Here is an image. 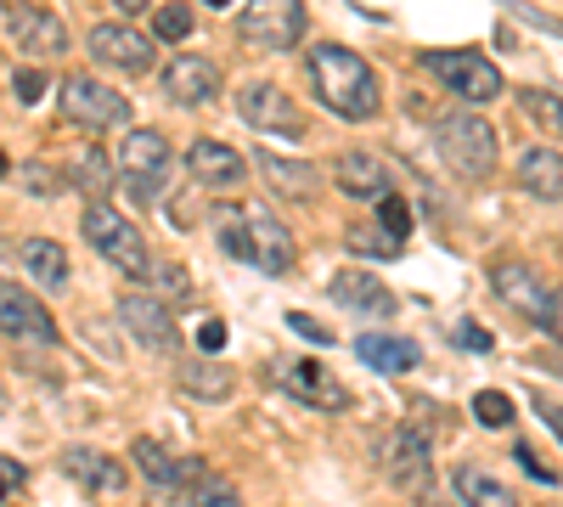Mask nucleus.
<instances>
[{
	"instance_id": "obj_20",
	"label": "nucleus",
	"mask_w": 563,
	"mask_h": 507,
	"mask_svg": "<svg viewBox=\"0 0 563 507\" xmlns=\"http://www.w3.org/2000/svg\"><path fill=\"white\" fill-rule=\"evenodd\" d=\"M164 90H169V102H180V108H203V102L220 97V68L209 57L186 52V57L164 63Z\"/></svg>"
},
{
	"instance_id": "obj_27",
	"label": "nucleus",
	"mask_w": 563,
	"mask_h": 507,
	"mask_svg": "<svg viewBox=\"0 0 563 507\" xmlns=\"http://www.w3.org/2000/svg\"><path fill=\"white\" fill-rule=\"evenodd\" d=\"M519 187L541 203H563V153H552V147L519 153Z\"/></svg>"
},
{
	"instance_id": "obj_36",
	"label": "nucleus",
	"mask_w": 563,
	"mask_h": 507,
	"mask_svg": "<svg viewBox=\"0 0 563 507\" xmlns=\"http://www.w3.org/2000/svg\"><path fill=\"white\" fill-rule=\"evenodd\" d=\"M18 180H23L29 192H40V198H57V192L68 187V180H57V175L45 169V164H23V169H18Z\"/></svg>"
},
{
	"instance_id": "obj_12",
	"label": "nucleus",
	"mask_w": 563,
	"mask_h": 507,
	"mask_svg": "<svg viewBox=\"0 0 563 507\" xmlns=\"http://www.w3.org/2000/svg\"><path fill=\"white\" fill-rule=\"evenodd\" d=\"M7 29H12L23 57H63L68 52V23L57 12L34 7V0H12V7H7Z\"/></svg>"
},
{
	"instance_id": "obj_13",
	"label": "nucleus",
	"mask_w": 563,
	"mask_h": 507,
	"mask_svg": "<svg viewBox=\"0 0 563 507\" xmlns=\"http://www.w3.org/2000/svg\"><path fill=\"white\" fill-rule=\"evenodd\" d=\"M119 321L135 333V344H147V350H164V355H175L180 350V328H175V310L158 299V294H124L119 305Z\"/></svg>"
},
{
	"instance_id": "obj_2",
	"label": "nucleus",
	"mask_w": 563,
	"mask_h": 507,
	"mask_svg": "<svg viewBox=\"0 0 563 507\" xmlns=\"http://www.w3.org/2000/svg\"><path fill=\"white\" fill-rule=\"evenodd\" d=\"M220 243L231 260H243L265 276H288L294 271V232L265 209H220Z\"/></svg>"
},
{
	"instance_id": "obj_25",
	"label": "nucleus",
	"mask_w": 563,
	"mask_h": 507,
	"mask_svg": "<svg viewBox=\"0 0 563 507\" xmlns=\"http://www.w3.org/2000/svg\"><path fill=\"white\" fill-rule=\"evenodd\" d=\"M254 164L265 169V180H271V187H276L282 198L310 203V198L321 192V169H316V164H305V158H282V153L260 147V153H254Z\"/></svg>"
},
{
	"instance_id": "obj_15",
	"label": "nucleus",
	"mask_w": 563,
	"mask_h": 507,
	"mask_svg": "<svg viewBox=\"0 0 563 507\" xmlns=\"http://www.w3.org/2000/svg\"><path fill=\"white\" fill-rule=\"evenodd\" d=\"M0 333L18 344H57V321L34 294H23L18 283L0 276Z\"/></svg>"
},
{
	"instance_id": "obj_45",
	"label": "nucleus",
	"mask_w": 563,
	"mask_h": 507,
	"mask_svg": "<svg viewBox=\"0 0 563 507\" xmlns=\"http://www.w3.org/2000/svg\"><path fill=\"white\" fill-rule=\"evenodd\" d=\"M113 7H119L124 18H135V12H147V7H153V0H113Z\"/></svg>"
},
{
	"instance_id": "obj_24",
	"label": "nucleus",
	"mask_w": 563,
	"mask_h": 507,
	"mask_svg": "<svg viewBox=\"0 0 563 507\" xmlns=\"http://www.w3.org/2000/svg\"><path fill=\"white\" fill-rule=\"evenodd\" d=\"M18 265L29 271V283L45 294H63L68 288V249L52 238H23L18 243Z\"/></svg>"
},
{
	"instance_id": "obj_3",
	"label": "nucleus",
	"mask_w": 563,
	"mask_h": 507,
	"mask_svg": "<svg viewBox=\"0 0 563 507\" xmlns=\"http://www.w3.org/2000/svg\"><path fill=\"white\" fill-rule=\"evenodd\" d=\"M434 147H440V158L451 164V175H462V180H485V175H496V158H501V147H496V124L479 119L474 108L434 113Z\"/></svg>"
},
{
	"instance_id": "obj_22",
	"label": "nucleus",
	"mask_w": 563,
	"mask_h": 507,
	"mask_svg": "<svg viewBox=\"0 0 563 507\" xmlns=\"http://www.w3.org/2000/svg\"><path fill=\"white\" fill-rule=\"evenodd\" d=\"M63 469H68V480L85 485L90 496H119V491H124V469L113 463L108 451H97V445H68V451H63Z\"/></svg>"
},
{
	"instance_id": "obj_39",
	"label": "nucleus",
	"mask_w": 563,
	"mask_h": 507,
	"mask_svg": "<svg viewBox=\"0 0 563 507\" xmlns=\"http://www.w3.org/2000/svg\"><path fill=\"white\" fill-rule=\"evenodd\" d=\"M507 7L519 12V18L530 23V29H547V34H558V40H563V18H547L541 7H525V0H507Z\"/></svg>"
},
{
	"instance_id": "obj_7",
	"label": "nucleus",
	"mask_w": 563,
	"mask_h": 507,
	"mask_svg": "<svg viewBox=\"0 0 563 507\" xmlns=\"http://www.w3.org/2000/svg\"><path fill=\"white\" fill-rule=\"evenodd\" d=\"M119 175L141 203H158L169 192V142H164V130H130L119 142Z\"/></svg>"
},
{
	"instance_id": "obj_16",
	"label": "nucleus",
	"mask_w": 563,
	"mask_h": 507,
	"mask_svg": "<svg viewBox=\"0 0 563 507\" xmlns=\"http://www.w3.org/2000/svg\"><path fill=\"white\" fill-rule=\"evenodd\" d=\"M490 288L519 310L525 321H536V328H552V294L541 288V276L530 271V265H519V260H496L490 265Z\"/></svg>"
},
{
	"instance_id": "obj_11",
	"label": "nucleus",
	"mask_w": 563,
	"mask_h": 507,
	"mask_svg": "<svg viewBox=\"0 0 563 507\" xmlns=\"http://www.w3.org/2000/svg\"><path fill=\"white\" fill-rule=\"evenodd\" d=\"M238 34L265 45V52H288V45L305 34V0H249Z\"/></svg>"
},
{
	"instance_id": "obj_17",
	"label": "nucleus",
	"mask_w": 563,
	"mask_h": 507,
	"mask_svg": "<svg viewBox=\"0 0 563 507\" xmlns=\"http://www.w3.org/2000/svg\"><path fill=\"white\" fill-rule=\"evenodd\" d=\"M333 180H339V192H350V198H372V203L395 198V175H389L384 153H372V147H350V153H339Z\"/></svg>"
},
{
	"instance_id": "obj_10",
	"label": "nucleus",
	"mask_w": 563,
	"mask_h": 507,
	"mask_svg": "<svg viewBox=\"0 0 563 507\" xmlns=\"http://www.w3.org/2000/svg\"><path fill=\"white\" fill-rule=\"evenodd\" d=\"M271 384L288 389V395L305 400V406H316V411H344V406H350V389L327 373L321 361H310V355H299V361H271Z\"/></svg>"
},
{
	"instance_id": "obj_42",
	"label": "nucleus",
	"mask_w": 563,
	"mask_h": 507,
	"mask_svg": "<svg viewBox=\"0 0 563 507\" xmlns=\"http://www.w3.org/2000/svg\"><path fill=\"white\" fill-rule=\"evenodd\" d=\"M198 350L203 355H220L225 350V321H203V328H198Z\"/></svg>"
},
{
	"instance_id": "obj_26",
	"label": "nucleus",
	"mask_w": 563,
	"mask_h": 507,
	"mask_svg": "<svg viewBox=\"0 0 563 507\" xmlns=\"http://www.w3.org/2000/svg\"><path fill=\"white\" fill-rule=\"evenodd\" d=\"M355 355L372 366V373H417V366H422L417 339H400V333H361Z\"/></svg>"
},
{
	"instance_id": "obj_14",
	"label": "nucleus",
	"mask_w": 563,
	"mask_h": 507,
	"mask_svg": "<svg viewBox=\"0 0 563 507\" xmlns=\"http://www.w3.org/2000/svg\"><path fill=\"white\" fill-rule=\"evenodd\" d=\"M85 45H90V57H97L102 68H119V74H147L153 57H158V45L147 34H135L130 23H97Z\"/></svg>"
},
{
	"instance_id": "obj_1",
	"label": "nucleus",
	"mask_w": 563,
	"mask_h": 507,
	"mask_svg": "<svg viewBox=\"0 0 563 507\" xmlns=\"http://www.w3.org/2000/svg\"><path fill=\"white\" fill-rule=\"evenodd\" d=\"M310 79H316V97L339 119H372L378 102H384L378 74H372V63L361 52H350V45H316L310 52Z\"/></svg>"
},
{
	"instance_id": "obj_30",
	"label": "nucleus",
	"mask_w": 563,
	"mask_h": 507,
	"mask_svg": "<svg viewBox=\"0 0 563 507\" xmlns=\"http://www.w3.org/2000/svg\"><path fill=\"white\" fill-rule=\"evenodd\" d=\"M344 249L350 254H400V238L395 232H384V225L378 220H372V225H350V232H344Z\"/></svg>"
},
{
	"instance_id": "obj_46",
	"label": "nucleus",
	"mask_w": 563,
	"mask_h": 507,
	"mask_svg": "<svg viewBox=\"0 0 563 507\" xmlns=\"http://www.w3.org/2000/svg\"><path fill=\"white\" fill-rule=\"evenodd\" d=\"M7 491H12V480H7V469H0V502H7Z\"/></svg>"
},
{
	"instance_id": "obj_44",
	"label": "nucleus",
	"mask_w": 563,
	"mask_h": 507,
	"mask_svg": "<svg viewBox=\"0 0 563 507\" xmlns=\"http://www.w3.org/2000/svg\"><path fill=\"white\" fill-rule=\"evenodd\" d=\"M547 333H552V339H563V288L552 294V328H547Z\"/></svg>"
},
{
	"instance_id": "obj_47",
	"label": "nucleus",
	"mask_w": 563,
	"mask_h": 507,
	"mask_svg": "<svg viewBox=\"0 0 563 507\" xmlns=\"http://www.w3.org/2000/svg\"><path fill=\"white\" fill-rule=\"evenodd\" d=\"M0 175H12V158L7 153H0Z\"/></svg>"
},
{
	"instance_id": "obj_29",
	"label": "nucleus",
	"mask_w": 563,
	"mask_h": 507,
	"mask_svg": "<svg viewBox=\"0 0 563 507\" xmlns=\"http://www.w3.org/2000/svg\"><path fill=\"white\" fill-rule=\"evenodd\" d=\"M519 108L530 113V124H536V130H547V135H563V97H558V90L525 85V90H519Z\"/></svg>"
},
{
	"instance_id": "obj_19",
	"label": "nucleus",
	"mask_w": 563,
	"mask_h": 507,
	"mask_svg": "<svg viewBox=\"0 0 563 507\" xmlns=\"http://www.w3.org/2000/svg\"><path fill=\"white\" fill-rule=\"evenodd\" d=\"M130 456H135V469L147 474L153 491H186L192 480H203V463H198V456H169L153 434H141V440L130 445Z\"/></svg>"
},
{
	"instance_id": "obj_35",
	"label": "nucleus",
	"mask_w": 563,
	"mask_h": 507,
	"mask_svg": "<svg viewBox=\"0 0 563 507\" xmlns=\"http://www.w3.org/2000/svg\"><path fill=\"white\" fill-rule=\"evenodd\" d=\"M378 225L406 243V238H411V209H406V198H384V203H378Z\"/></svg>"
},
{
	"instance_id": "obj_38",
	"label": "nucleus",
	"mask_w": 563,
	"mask_h": 507,
	"mask_svg": "<svg viewBox=\"0 0 563 507\" xmlns=\"http://www.w3.org/2000/svg\"><path fill=\"white\" fill-rule=\"evenodd\" d=\"M512 463H519V469H525L530 480H541V485H558V469H547V463H541V456H536V451H530L525 440L512 445Z\"/></svg>"
},
{
	"instance_id": "obj_40",
	"label": "nucleus",
	"mask_w": 563,
	"mask_h": 507,
	"mask_svg": "<svg viewBox=\"0 0 563 507\" xmlns=\"http://www.w3.org/2000/svg\"><path fill=\"white\" fill-rule=\"evenodd\" d=\"M451 339H456L462 350H479V355L490 350V333L479 328V321H456V333H451Z\"/></svg>"
},
{
	"instance_id": "obj_4",
	"label": "nucleus",
	"mask_w": 563,
	"mask_h": 507,
	"mask_svg": "<svg viewBox=\"0 0 563 507\" xmlns=\"http://www.w3.org/2000/svg\"><path fill=\"white\" fill-rule=\"evenodd\" d=\"M434 423H440V411L434 406H417L411 418L389 434L384 469H389V480L406 496H429L434 491Z\"/></svg>"
},
{
	"instance_id": "obj_41",
	"label": "nucleus",
	"mask_w": 563,
	"mask_h": 507,
	"mask_svg": "<svg viewBox=\"0 0 563 507\" xmlns=\"http://www.w3.org/2000/svg\"><path fill=\"white\" fill-rule=\"evenodd\" d=\"M288 328L299 333V339H310V344H333V333L321 328V321H310V316H299V310H288Z\"/></svg>"
},
{
	"instance_id": "obj_37",
	"label": "nucleus",
	"mask_w": 563,
	"mask_h": 507,
	"mask_svg": "<svg viewBox=\"0 0 563 507\" xmlns=\"http://www.w3.org/2000/svg\"><path fill=\"white\" fill-rule=\"evenodd\" d=\"M45 85H52L45 74H34V68H18V74H12V97H18L23 108H34V102L45 97Z\"/></svg>"
},
{
	"instance_id": "obj_33",
	"label": "nucleus",
	"mask_w": 563,
	"mask_h": 507,
	"mask_svg": "<svg viewBox=\"0 0 563 507\" xmlns=\"http://www.w3.org/2000/svg\"><path fill=\"white\" fill-rule=\"evenodd\" d=\"M158 40H186V34H192V12H186L180 7V0H169V7H158Z\"/></svg>"
},
{
	"instance_id": "obj_34",
	"label": "nucleus",
	"mask_w": 563,
	"mask_h": 507,
	"mask_svg": "<svg viewBox=\"0 0 563 507\" xmlns=\"http://www.w3.org/2000/svg\"><path fill=\"white\" fill-rule=\"evenodd\" d=\"M186 507H243V496L231 491L225 480H209V485H198L192 496H186Z\"/></svg>"
},
{
	"instance_id": "obj_21",
	"label": "nucleus",
	"mask_w": 563,
	"mask_h": 507,
	"mask_svg": "<svg viewBox=\"0 0 563 507\" xmlns=\"http://www.w3.org/2000/svg\"><path fill=\"white\" fill-rule=\"evenodd\" d=\"M327 294L339 299V310H355V316H389L395 310V294L384 288V276H372L361 265L339 271L333 283H327Z\"/></svg>"
},
{
	"instance_id": "obj_43",
	"label": "nucleus",
	"mask_w": 563,
	"mask_h": 507,
	"mask_svg": "<svg viewBox=\"0 0 563 507\" xmlns=\"http://www.w3.org/2000/svg\"><path fill=\"white\" fill-rule=\"evenodd\" d=\"M536 411H541V423H547L552 434H563V406H558V400H536Z\"/></svg>"
},
{
	"instance_id": "obj_9",
	"label": "nucleus",
	"mask_w": 563,
	"mask_h": 507,
	"mask_svg": "<svg viewBox=\"0 0 563 507\" xmlns=\"http://www.w3.org/2000/svg\"><path fill=\"white\" fill-rule=\"evenodd\" d=\"M238 113H243V124L260 130V135H288V142H299V135H305L299 102H294L282 85H271V79H249V85L238 90Z\"/></svg>"
},
{
	"instance_id": "obj_48",
	"label": "nucleus",
	"mask_w": 563,
	"mask_h": 507,
	"mask_svg": "<svg viewBox=\"0 0 563 507\" xmlns=\"http://www.w3.org/2000/svg\"><path fill=\"white\" fill-rule=\"evenodd\" d=\"M203 7H231V0H203Z\"/></svg>"
},
{
	"instance_id": "obj_23",
	"label": "nucleus",
	"mask_w": 563,
	"mask_h": 507,
	"mask_svg": "<svg viewBox=\"0 0 563 507\" xmlns=\"http://www.w3.org/2000/svg\"><path fill=\"white\" fill-rule=\"evenodd\" d=\"M231 389H238V373H231L225 361H214V355L180 361V395H186V400H198V406H220V400H231Z\"/></svg>"
},
{
	"instance_id": "obj_6",
	"label": "nucleus",
	"mask_w": 563,
	"mask_h": 507,
	"mask_svg": "<svg viewBox=\"0 0 563 507\" xmlns=\"http://www.w3.org/2000/svg\"><path fill=\"white\" fill-rule=\"evenodd\" d=\"M57 102H63V119L79 124V130H119L130 124V97L113 85H102L97 74H68L63 90H57Z\"/></svg>"
},
{
	"instance_id": "obj_49",
	"label": "nucleus",
	"mask_w": 563,
	"mask_h": 507,
	"mask_svg": "<svg viewBox=\"0 0 563 507\" xmlns=\"http://www.w3.org/2000/svg\"><path fill=\"white\" fill-rule=\"evenodd\" d=\"M547 507H552V502H547Z\"/></svg>"
},
{
	"instance_id": "obj_31",
	"label": "nucleus",
	"mask_w": 563,
	"mask_h": 507,
	"mask_svg": "<svg viewBox=\"0 0 563 507\" xmlns=\"http://www.w3.org/2000/svg\"><path fill=\"white\" fill-rule=\"evenodd\" d=\"M74 169H79V175H74V187H79V192H90L97 203H102V192H113V169H108V158H102V153H85Z\"/></svg>"
},
{
	"instance_id": "obj_5",
	"label": "nucleus",
	"mask_w": 563,
	"mask_h": 507,
	"mask_svg": "<svg viewBox=\"0 0 563 507\" xmlns=\"http://www.w3.org/2000/svg\"><path fill=\"white\" fill-rule=\"evenodd\" d=\"M79 232H85V243L97 249L108 265H119L130 283H153V254H147V243H141V232L119 214V209H108V203H90L85 209V220H79Z\"/></svg>"
},
{
	"instance_id": "obj_32",
	"label": "nucleus",
	"mask_w": 563,
	"mask_h": 507,
	"mask_svg": "<svg viewBox=\"0 0 563 507\" xmlns=\"http://www.w3.org/2000/svg\"><path fill=\"white\" fill-rule=\"evenodd\" d=\"M474 418H479L485 429H507V423H512V400H507L501 389H479V395H474Z\"/></svg>"
},
{
	"instance_id": "obj_8",
	"label": "nucleus",
	"mask_w": 563,
	"mask_h": 507,
	"mask_svg": "<svg viewBox=\"0 0 563 507\" xmlns=\"http://www.w3.org/2000/svg\"><path fill=\"white\" fill-rule=\"evenodd\" d=\"M422 68L445 90H456L462 102H496L501 97V68L485 52H422Z\"/></svg>"
},
{
	"instance_id": "obj_18",
	"label": "nucleus",
	"mask_w": 563,
	"mask_h": 507,
	"mask_svg": "<svg viewBox=\"0 0 563 507\" xmlns=\"http://www.w3.org/2000/svg\"><path fill=\"white\" fill-rule=\"evenodd\" d=\"M186 175L198 180V187H238V180H249V158L238 147H225V142H209V135H198L192 147H186Z\"/></svg>"
},
{
	"instance_id": "obj_28",
	"label": "nucleus",
	"mask_w": 563,
	"mask_h": 507,
	"mask_svg": "<svg viewBox=\"0 0 563 507\" xmlns=\"http://www.w3.org/2000/svg\"><path fill=\"white\" fill-rule=\"evenodd\" d=\"M451 485H456V496H462L467 507H519V496H512L501 480H490L485 469H474V463H462V469L451 474Z\"/></svg>"
}]
</instances>
